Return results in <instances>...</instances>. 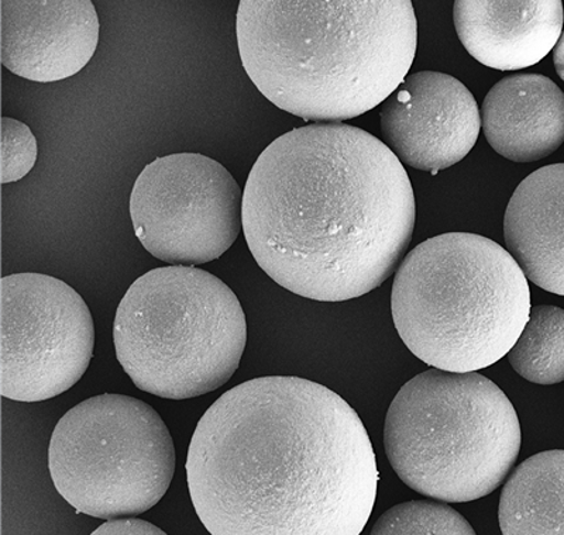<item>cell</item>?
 I'll list each match as a JSON object with an SVG mask.
<instances>
[{
  "label": "cell",
  "mask_w": 564,
  "mask_h": 535,
  "mask_svg": "<svg viewBox=\"0 0 564 535\" xmlns=\"http://www.w3.org/2000/svg\"><path fill=\"white\" fill-rule=\"evenodd\" d=\"M186 477L210 535H360L379 487L359 415L295 376L224 393L195 428Z\"/></svg>",
  "instance_id": "6da1fadb"
},
{
  "label": "cell",
  "mask_w": 564,
  "mask_h": 535,
  "mask_svg": "<svg viewBox=\"0 0 564 535\" xmlns=\"http://www.w3.org/2000/svg\"><path fill=\"white\" fill-rule=\"evenodd\" d=\"M415 198L382 141L344 123L289 131L257 159L243 231L257 264L292 294L365 296L394 274L411 244Z\"/></svg>",
  "instance_id": "7a4b0ae2"
},
{
  "label": "cell",
  "mask_w": 564,
  "mask_h": 535,
  "mask_svg": "<svg viewBox=\"0 0 564 535\" xmlns=\"http://www.w3.org/2000/svg\"><path fill=\"white\" fill-rule=\"evenodd\" d=\"M236 34L247 75L271 103L341 123L404 83L417 24L408 0H241Z\"/></svg>",
  "instance_id": "3957f363"
},
{
  "label": "cell",
  "mask_w": 564,
  "mask_h": 535,
  "mask_svg": "<svg viewBox=\"0 0 564 535\" xmlns=\"http://www.w3.org/2000/svg\"><path fill=\"white\" fill-rule=\"evenodd\" d=\"M401 340L446 372H477L508 356L531 315L525 274L496 241L432 237L408 252L391 294Z\"/></svg>",
  "instance_id": "277c9868"
},
{
  "label": "cell",
  "mask_w": 564,
  "mask_h": 535,
  "mask_svg": "<svg viewBox=\"0 0 564 535\" xmlns=\"http://www.w3.org/2000/svg\"><path fill=\"white\" fill-rule=\"evenodd\" d=\"M521 443L510 398L477 372H422L400 389L386 417V452L397 476L447 503L496 491L516 466Z\"/></svg>",
  "instance_id": "5b68a950"
},
{
  "label": "cell",
  "mask_w": 564,
  "mask_h": 535,
  "mask_svg": "<svg viewBox=\"0 0 564 535\" xmlns=\"http://www.w3.org/2000/svg\"><path fill=\"white\" fill-rule=\"evenodd\" d=\"M247 340L243 307L218 276L170 265L140 276L116 312V357L134 385L185 401L238 371Z\"/></svg>",
  "instance_id": "8992f818"
},
{
  "label": "cell",
  "mask_w": 564,
  "mask_h": 535,
  "mask_svg": "<svg viewBox=\"0 0 564 535\" xmlns=\"http://www.w3.org/2000/svg\"><path fill=\"white\" fill-rule=\"evenodd\" d=\"M48 468L55 489L78 513L134 517L169 491L175 472L173 437L148 403L104 393L57 423Z\"/></svg>",
  "instance_id": "52a82bcc"
},
{
  "label": "cell",
  "mask_w": 564,
  "mask_h": 535,
  "mask_svg": "<svg viewBox=\"0 0 564 535\" xmlns=\"http://www.w3.org/2000/svg\"><path fill=\"white\" fill-rule=\"evenodd\" d=\"M95 327L87 303L57 277L0 281V393L14 402L62 395L87 372Z\"/></svg>",
  "instance_id": "ba28073f"
},
{
  "label": "cell",
  "mask_w": 564,
  "mask_h": 535,
  "mask_svg": "<svg viewBox=\"0 0 564 535\" xmlns=\"http://www.w3.org/2000/svg\"><path fill=\"white\" fill-rule=\"evenodd\" d=\"M243 194L209 156H161L141 171L130 196L135 236L151 255L171 265L218 260L243 231Z\"/></svg>",
  "instance_id": "9c48e42d"
},
{
  "label": "cell",
  "mask_w": 564,
  "mask_h": 535,
  "mask_svg": "<svg viewBox=\"0 0 564 535\" xmlns=\"http://www.w3.org/2000/svg\"><path fill=\"white\" fill-rule=\"evenodd\" d=\"M386 145L401 164L436 175L460 163L477 143L481 116L460 80L423 70L406 77L382 103Z\"/></svg>",
  "instance_id": "30bf717a"
},
{
  "label": "cell",
  "mask_w": 564,
  "mask_h": 535,
  "mask_svg": "<svg viewBox=\"0 0 564 535\" xmlns=\"http://www.w3.org/2000/svg\"><path fill=\"white\" fill-rule=\"evenodd\" d=\"M99 42L89 0H2L0 54L10 73L50 84L78 74Z\"/></svg>",
  "instance_id": "8fae6325"
},
{
  "label": "cell",
  "mask_w": 564,
  "mask_h": 535,
  "mask_svg": "<svg viewBox=\"0 0 564 535\" xmlns=\"http://www.w3.org/2000/svg\"><path fill=\"white\" fill-rule=\"evenodd\" d=\"M458 39L478 63L518 70L541 63L563 33L561 0H460L453 8Z\"/></svg>",
  "instance_id": "7c38bea8"
},
{
  "label": "cell",
  "mask_w": 564,
  "mask_h": 535,
  "mask_svg": "<svg viewBox=\"0 0 564 535\" xmlns=\"http://www.w3.org/2000/svg\"><path fill=\"white\" fill-rule=\"evenodd\" d=\"M480 116L488 144L513 163H535L564 143V92L543 75L501 79L487 94Z\"/></svg>",
  "instance_id": "4fadbf2b"
},
{
  "label": "cell",
  "mask_w": 564,
  "mask_h": 535,
  "mask_svg": "<svg viewBox=\"0 0 564 535\" xmlns=\"http://www.w3.org/2000/svg\"><path fill=\"white\" fill-rule=\"evenodd\" d=\"M503 239L527 280L564 296V164L543 166L518 185Z\"/></svg>",
  "instance_id": "5bb4252c"
},
{
  "label": "cell",
  "mask_w": 564,
  "mask_h": 535,
  "mask_svg": "<svg viewBox=\"0 0 564 535\" xmlns=\"http://www.w3.org/2000/svg\"><path fill=\"white\" fill-rule=\"evenodd\" d=\"M502 535H564V449L539 452L502 489Z\"/></svg>",
  "instance_id": "9a60e30c"
},
{
  "label": "cell",
  "mask_w": 564,
  "mask_h": 535,
  "mask_svg": "<svg viewBox=\"0 0 564 535\" xmlns=\"http://www.w3.org/2000/svg\"><path fill=\"white\" fill-rule=\"evenodd\" d=\"M508 361L518 375L538 385L564 382V310L535 306Z\"/></svg>",
  "instance_id": "2e32d148"
},
{
  "label": "cell",
  "mask_w": 564,
  "mask_h": 535,
  "mask_svg": "<svg viewBox=\"0 0 564 535\" xmlns=\"http://www.w3.org/2000/svg\"><path fill=\"white\" fill-rule=\"evenodd\" d=\"M370 535H477L460 513L445 503L397 504L377 520Z\"/></svg>",
  "instance_id": "e0dca14e"
},
{
  "label": "cell",
  "mask_w": 564,
  "mask_h": 535,
  "mask_svg": "<svg viewBox=\"0 0 564 535\" xmlns=\"http://www.w3.org/2000/svg\"><path fill=\"white\" fill-rule=\"evenodd\" d=\"M0 123V179L7 185L24 178L33 170L39 150L32 130L22 121L3 118Z\"/></svg>",
  "instance_id": "ac0fdd59"
},
{
  "label": "cell",
  "mask_w": 564,
  "mask_h": 535,
  "mask_svg": "<svg viewBox=\"0 0 564 535\" xmlns=\"http://www.w3.org/2000/svg\"><path fill=\"white\" fill-rule=\"evenodd\" d=\"M90 535H167L163 529L135 517L108 520Z\"/></svg>",
  "instance_id": "d6986e66"
},
{
  "label": "cell",
  "mask_w": 564,
  "mask_h": 535,
  "mask_svg": "<svg viewBox=\"0 0 564 535\" xmlns=\"http://www.w3.org/2000/svg\"><path fill=\"white\" fill-rule=\"evenodd\" d=\"M553 63H555L558 77H561L564 83V30L555 50H553Z\"/></svg>",
  "instance_id": "ffe728a7"
}]
</instances>
